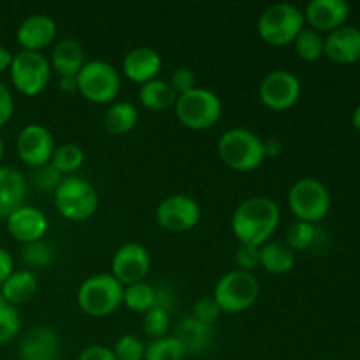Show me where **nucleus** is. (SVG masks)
Masks as SVG:
<instances>
[{
    "label": "nucleus",
    "instance_id": "obj_1",
    "mask_svg": "<svg viewBox=\"0 0 360 360\" xmlns=\"http://www.w3.org/2000/svg\"><path fill=\"white\" fill-rule=\"evenodd\" d=\"M281 220L280 206L269 197H250L232 213L231 227L239 245L262 246L276 232Z\"/></svg>",
    "mask_w": 360,
    "mask_h": 360
},
{
    "label": "nucleus",
    "instance_id": "obj_2",
    "mask_svg": "<svg viewBox=\"0 0 360 360\" xmlns=\"http://www.w3.org/2000/svg\"><path fill=\"white\" fill-rule=\"evenodd\" d=\"M220 160L238 172L257 171L266 160L264 139L243 127L225 130L217 144Z\"/></svg>",
    "mask_w": 360,
    "mask_h": 360
},
{
    "label": "nucleus",
    "instance_id": "obj_3",
    "mask_svg": "<svg viewBox=\"0 0 360 360\" xmlns=\"http://www.w3.org/2000/svg\"><path fill=\"white\" fill-rule=\"evenodd\" d=\"M123 285L109 273L86 278L77 288L76 301L81 311L94 319H105L123 304Z\"/></svg>",
    "mask_w": 360,
    "mask_h": 360
},
{
    "label": "nucleus",
    "instance_id": "obj_4",
    "mask_svg": "<svg viewBox=\"0 0 360 360\" xmlns=\"http://www.w3.org/2000/svg\"><path fill=\"white\" fill-rule=\"evenodd\" d=\"M306 27L304 14L299 7L288 2H278L267 7L257 21L259 37L273 48L294 44L299 32Z\"/></svg>",
    "mask_w": 360,
    "mask_h": 360
},
{
    "label": "nucleus",
    "instance_id": "obj_5",
    "mask_svg": "<svg viewBox=\"0 0 360 360\" xmlns=\"http://www.w3.org/2000/svg\"><path fill=\"white\" fill-rule=\"evenodd\" d=\"M60 217L69 221H84L98 210V193L90 181L77 176H65L53 193Z\"/></svg>",
    "mask_w": 360,
    "mask_h": 360
},
{
    "label": "nucleus",
    "instance_id": "obj_6",
    "mask_svg": "<svg viewBox=\"0 0 360 360\" xmlns=\"http://www.w3.org/2000/svg\"><path fill=\"white\" fill-rule=\"evenodd\" d=\"M77 94L91 104H112L122 91V76L104 60H90L77 72Z\"/></svg>",
    "mask_w": 360,
    "mask_h": 360
},
{
    "label": "nucleus",
    "instance_id": "obj_7",
    "mask_svg": "<svg viewBox=\"0 0 360 360\" xmlns=\"http://www.w3.org/2000/svg\"><path fill=\"white\" fill-rule=\"evenodd\" d=\"M260 295V283L253 273L234 269L217 281L213 297L221 313L238 315L252 308Z\"/></svg>",
    "mask_w": 360,
    "mask_h": 360
},
{
    "label": "nucleus",
    "instance_id": "obj_8",
    "mask_svg": "<svg viewBox=\"0 0 360 360\" xmlns=\"http://www.w3.org/2000/svg\"><path fill=\"white\" fill-rule=\"evenodd\" d=\"M221 101L214 91L207 88H193L176 101L174 112L183 127L190 130H207L217 125L221 118Z\"/></svg>",
    "mask_w": 360,
    "mask_h": 360
},
{
    "label": "nucleus",
    "instance_id": "obj_9",
    "mask_svg": "<svg viewBox=\"0 0 360 360\" xmlns=\"http://www.w3.org/2000/svg\"><path fill=\"white\" fill-rule=\"evenodd\" d=\"M288 207L299 221L315 225L323 220L330 210V193L316 178H301L288 190Z\"/></svg>",
    "mask_w": 360,
    "mask_h": 360
},
{
    "label": "nucleus",
    "instance_id": "obj_10",
    "mask_svg": "<svg viewBox=\"0 0 360 360\" xmlns=\"http://www.w3.org/2000/svg\"><path fill=\"white\" fill-rule=\"evenodd\" d=\"M11 83L25 97H35L48 88L51 79V63L42 53L20 51L11 63Z\"/></svg>",
    "mask_w": 360,
    "mask_h": 360
},
{
    "label": "nucleus",
    "instance_id": "obj_11",
    "mask_svg": "<svg viewBox=\"0 0 360 360\" xmlns=\"http://www.w3.org/2000/svg\"><path fill=\"white\" fill-rule=\"evenodd\" d=\"M259 97L271 111H288L301 98V81L287 69L273 70L260 83Z\"/></svg>",
    "mask_w": 360,
    "mask_h": 360
},
{
    "label": "nucleus",
    "instance_id": "obj_12",
    "mask_svg": "<svg viewBox=\"0 0 360 360\" xmlns=\"http://www.w3.org/2000/svg\"><path fill=\"white\" fill-rule=\"evenodd\" d=\"M155 218L164 231L181 234L197 227L200 221V206L186 193H174L158 204Z\"/></svg>",
    "mask_w": 360,
    "mask_h": 360
},
{
    "label": "nucleus",
    "instance_id": "obj_13",
    "mask_svg": "<svg viewBox=\"0 0 360 360\" xmlns=\"http://www.w3.org/2000/svg\"><path fill=\"white\" fill-rule=\"evenodd\" d=\"M55 137L48 127L41 123H30L23 127L16 137V151L20 160L32 169L49 164L55 151Z\"/></svg>",
    "mask_w": 360,
    "mask_h": 360
},
{
    "label": "nucleus",
    "instance_id": "obj_14",
    "mask_svg": "<svg viewBox=\"0 0 360 360\" xmlns=\"http://www.w3.org/2000/svg\"><path fill=\"white\" fill-rule=\"evenodd\" d=\"M150 252L139 243H125L112 255L111 274L123 287L144 281L150 274Z\"/></svg>",
    "mask_w": 360,
    "mask_h": 360
},
{
    "label": "nucleus",
    "instance_id": "obj_15",
    "mask_svg": "<svg viewBox=\"0 0 360 360\" xmlns=\"http://www.w3.org/2000/svg\"><path fill=\"white\" fill-rule=\"evenodd\" d=\"M58 27L49 14L35 13L25 18L16 30V41L21 51L41 53L55 42Z\"/></svg>",
    "mask_w": 360,
    "mask_h": 360
},
{
    "label": "nucleus",
    "instance_id": "obj_16",
    "mask_svg": "<svg viewBox=\"0 0 360 360\" xmlns=\"http://www.w3.org/2000/svg\"><path fill=\"white\" fill-rule=\"evenodd\" d=\"M7 232L16 241L28 245V243L42 241L48 232V218L39 207L21 206L6 220Z\"/></svg>",
    "mask_w": 360,
    "mask_h": 360
},
{
    "label": "nucleus",
    "instance_id": "obj_17",
    "mask_svg": "<svg viewBox=\"0 0 360 360\" xmlns=\"http://www.w3.org/2000/svg\"><path fill=\"white\" fill-rule=\"evenodd\" d=\"M304 21L316 32H333L343 27L350 14V6L345 0H311L302 11Z\"/></svg>",
    "mask_w": 360,
    "mask_h": 360
},
{
    "label": "nucleus",
    "instance_id": "obj_18",
    "mask_svg": "<svg viewBox=\"0 0 360 360\" xmlns=\"http://www.w3.org/2000/svg\"><path fill=\"white\" fill-rule=\"evenodd\" d=\"M122 70L123 76L136 84H144L158 79V74L162 70L160 53L155 51L153 48H148V46L130 49L123 56Z\"/></svg>",
    "mask_w": 360,
    "mask_h": 360
},
{
    "label": "nucleus",
    "instance_id": "obj_19",
    "mask_svg": "<svg viewBox=\"0 0 360 360\" xmlns=\"http://www.w3.org/2000/svg\"><path fill=\"white\" fill-rule=\"evenodd\" d=\"M60 338L49 327H34L20 341V360H58Z\"/></svg>",
    "mask_w": 360,
    "mask_h": 360
},
{
    "label": "nucleus",
    "instance_id": "obj_20",
    "mask_svg": "<svg viewBox=\"0 0 360 360\" xmlns=\"http://www.w3.org/2000/svg\"><path fill=\"white\" fill-rule=\"evenodd\" d=\"M323 55L343 65L360 62V28L343 25L329 32L323 46Z\"/></svg>",
    "mask_w": 360,
    "mask_h": 360
},
{
    "label": "nucleus",
    "instance_id": "obj_21",
    "mask_svg": "<svg viewBox=\"0 0 360 360\" xmlns=\"http://www.w3.org/2000/svg\"><path fill=\"white\" fill-rule=\"evenodd\" d=\"M27 181L21 171L13 165H0V220H7L18 207L23 206Z\"/></svg>",
    "mask_w": 360,
    "mask_h": 360
},
{
    "label": "nucleus",
    "instance_id": "obj_22",
    "mask_svg": "<svg viewBox=\"0 0 360 360\" xmlns=\"http://www.w3.org/2000/svg\"><path fill=\"white\" fill-rule=\"evenodd\" d=\"M172 336L181 343L186 355H202L213 345V327L190 316H183L174 326Z\"/></svg>",
    "mask_w": 360,
    "mask_h": 360
},
{
    "label": "nucleus",
    "instance_id": "obj_23",
    "mask_svg": "<svg viewBox=\"0 0 360 360\" xmlns=\"http://www.w3.org/2000/svg\"><path fill=\"white\" fill-rule=\"evenodd\" d=\"M49 63L51 69L58 72V76H77V72L86 63L83 44L74 37L60 39L53 46Z\"/></svg>",
    "mask_w": 360,
    "mask_h": 360
},
{
    "label": "nucleus",
    "instance_id": "obj_24",
    "mask_svg": "<svg viewBox=\"0 0 360 360\" xmlns=\"http://www.w3.org/2000/svg\"><path fill=\"white\" fill-rule=\"evenodd\" d=\"M39 290V281L32 271L21 269L14 271L4 285L0 287V297L7 302V304L14 306L25 304V302L30 301Z\"/></svg>",
    "mask_w": 360,
    "mask_h": 360
},
{
    "label": "nucleus",
    "instance_id": "obj_25",
    "mask_svg": "<svg viewBox=\"0 0 360 360\" xmlns=\"http://www.w3.org/2000/svg\"><path fill=\"white\" fill-rule=\"evenodd\" d=\"M139 122V111L132 102L116 101L109 104L108 111L104 112V129L111 136H125L132 132Z\"/></svg>",
    "mask_w": 360,
    "mask_h": 360
},
{
    "label": "nucleus",
    "instance_id": "obj_26",
    "mask_svg": "<svg viewBox=\"0 0 360 360\" xmlns=\"http://www.w3.org/2000/svg\"><path fill=\"white\" fill-rule=\"evenodd\" d=\"M176 101H178V95L172 90L169 81L153 79L150 83L141 84L139 102L143 104V108L150 109V111L160 112L174 109Z\"/></svg>",
    "mask_w": 360,
    "mask_h": 360
},
{
    "label": "nucleus",
    "instance_id": "obj_27",
    "mask_svg": "<svg viewBox=\"0 0 360 360\" xmlns=\"http://www.w3.org/2000/svg\"><path fill=\"white\" fill-rule=\"evenodd\" d=\"M260 267L271 274H287L295 266V253L285 241H267L259 248Z\"/></svg>",
    "mask_w": 360,
    "mask_h": 360
},
{
    "label": "nucleus",
    "instance_id": "obj_28",
    "mask_svg": "<svg viewBox=\"0 0 360 360\" xmlns=\"http://www.w3.org/2000/svg\"><path fill=\"white\" fill-rule=\"evenodd\" d=\"M49 164L62 176H70L84 164V151L81 150V146H77L74 143L60 144L53 151V157L49 160Z\"/></svg>",
    "mask_w": 360,
    "mask_h": 360
},
{
    "label": "nucleus",
    "instance_id": "obj_29",
    "mask_svg": "<svg viewBox=\"0 0 360 360\" xmlns=\"http://www.w3.org/2000/svg\"><path fill=\"white\" fill-rule=\"evenodd\" d=\"M123 304L134 313H146L155 306V287L146 281L123 288Z\"/></svg>",
    "mask_w": 360,
    "mask_h": 360
},
{
    "label": "nucleus",
    "instance_id": "obj_30",
    "mask_svg": "<svg viewBox=\"0 0 360 360\" xmlns=\"http://www.w3.org/2000/svg\"><path fill=\"white\" fill-rule=\"evenodd\" d=\"M323 46H326V39L322 37V34L309 27L302 28L294 41L295 53L304 62H316L323 55Z\"/></svg>",
    "mask_w": 360,
    "mask_h": 360
},
{
    "label": "nucleus",
    "instance_id": "obj_31",
    "mask_svg": "<svg viewBox=\"0 0 360 360\" xmlns=\"http://www.w3.org/2000/svg\"><path fill=\"white\" fill-rule=\"evenodd\" d=\"M185 348L174 336L151 340L144 348V360H183Z\"/></svg>",
    "mask_w": 360,
    "mask_h": 360
},
{
    "label": "nucleus",
    "instance_id": "obj_32",
    "mask_svg": "<svg viewBox=\"0 0 360 360\" xmlns=\"http://www.w3.org/2000/svg\"><path fill=\"white\" fill-rule=\"evenodd\" d=\"M316 239V227L308 221L295 220L294 224L288 225L287 234H285V245L292 250V252H304V250L311 248V245Z\"/></svg>",
    "mask_w": 360,
    "mask_h": 360
},
{
    "label": "nucleus",
    "instance_id": "obj_33",
    "mask_svg": "<svg viewBox=\"0 0 360 360\" xmlns=\"http://www.w3.org/2000/svg\"><path fill=\"white\" fill-rule=\"evenodd\" d=\"M21 330V316L14 306L0 297V347L11 343Z\"/></svg>",
    "mask_w": 360,
    "mask_h": 360
},
{
    "label": "nucleus",
    "instance_id": "obj_34",
    "mask_svg": "<svg viewBox=\"0 0 360 360\" xmlns=\"http://www.w3.org/2000/svg\"><path fill=\"white\" fill-rule=\"evenodd\" d=\"M171 323L172 322L169 311L160 308H151L143 316V330L150 340H158V338L167 336Z\"/></svg>",
    "mask_w": 360,
    "mask_h": 360
},
{
    "label": "nucleus",
    "instance_id": "obj_35",
    "mask_svg": "<svg viewBox=\"0 0 360 360\" xmlns=\"http://www.w3.org/2000/svg\"><path fill=\"white\" fill-rule=\"evenodd\" d=\"M21 260L27 266L48 267L55 262V250L44 241H35L23 245L21 248Z\"/></svg>",
    "mask_w": 360,
    "mask_h": 360
},
{
    "label": "nucleus",
    "instance_id": "obj_36",
    "mask_svg": "<svg viewBox=\"0 0 360 360\" xmlns=\"http://www.w3.org/2000/svg\"><path fill=\"white\" fill-rule=\"evenodd\" d=\"M144 348L146 345L134 334H123L115 343L116 360H144Z\"/></svg>",
    "mask_w": 360,
    "mask_h": 360
},
{
    "label": "nucleus",
    "instance_id": "obj_37",
    "mask_svg": "<svg viewBox=\"0 0 360 360\" xmlns=\"http://www.w3.org/2000/svg\"><path fill=\"white\" fill-rule=\"evenodd\" d=\"M65 176L60 174L51 164H46L42 167L34 169V174H32V183L35 185V188L41 190L46 193H55V190L58 188V185L62 183V179Z\"/></svg>",
    "mask_w": 360,
    "mask_h": 360
},
{
    "label": "nucleus",
    "instance_id": "obj_38",
    "mask_svg": "<svg viewBox=\"0 0 360 360\" xmlns=\"http://www.w3.org/2000/svg\"><path fill=\"white\" fill-rule=\"evenodd\" d=\"M220 315H221V309L220 306L217 304L213 295H204V297H200L199 301L193 304V309H192L193 319L206 323V326L210 327H213V323L220 319Z\"/></svg>",
    "mask_w": 360,
    "mask_h": 360
},
{
    "label": "nucleus",
    "instance_id": "obj_39",
    "mask_svg": "<svg viewBox=\"0 0 360 360\" xmlns=\"http://www.w3.org/2000/svg\"><path fill=\"white\" fill-rule=\"evenodd\" d=\"M197 77L193 74L192 69L188 67H178V69L172 70L171 79H169V84L172 86V90L176 91V95H185L188 91H192L193 88H197Z\"/></svg>",
    "mask_w": 360,
    "mask_h": 360
},
{
    "label": "nucleus",
    "instance_id": "obj_40",
    "mask_svg": "<svg viewBox=\"0 0 360 360\" xmlns=\"http://www.w3.org/2000/svg\"><path fill=\"white\" fill-rule=\"evenodd\" d=\"M260 246H250V245H239L238 252H236V266L238 269L246 271V273H253V269L260 267Z\"/></svg>",
    "mask_w": 360,
    "mask_h": 360
},
{
    "label": "nucleus",
    "instance_id": "obj_41",
    "mask_svg": "<svg viewBox=\"0 0 360 360\" xmlns=\"http://www.w3.org/2000/svg\"><path fill=\"white\" fill-rule=\"evenodd\" d=\"M14 112V97L7 84L0 81V127L6 125Z\"/></svg>",
    "mask_w": 360,
    "mask_h": 360
},
{
    "label": "nucleus",
    "instance_id": "obj_42",
    "mask_svg": "<svg viewBox=\"0 0 360 360\" xmlns=\"http://www.w3.org/2000/svg\"><path fill=\"white\" fill-rule=\"evenodd\" d=\"M77 360H116V357L112 348L104 347V345H91L81 352Z\"/></svg>",
    "mask_w": 360,
    "mask_h": 360
},
{
    "label": "nucleus",
    "instance_id": "obj_43",
    "mask_svg": "<svg viewBox=\"0 0 360 360\" xmlns=\"http://www.w3.org/2000/svg\"><path fill=\"white\" fill-rule=\"evenodd\" d=\"M172 304H174V294L169 287H155V306L153 308L165 309L171 311Z\"/></svg>",
    "mask_w": 360,
    "mask_h": 360
},
{
    "label": "nucleus",
    "instance_id": "obj_44",
    "mask_svg": "<svg viewBox=\"0 0 360 360\" xmlns=\"http://www.w3.org/2000/svg\"><path fill=\"white\" fill-rule=\"evenodd\" d=\"M14 273V259L6 248L0 246V287Z\"/></svg>",
    "mask_w": 360,
    "mask_h": 360
},
{
    "label": "nucleus",
    "instance_id": "obj_45",
    "mask_svg": "<svg viewBox=\"0 0 360 360\" xmlns=\"http://www.w3.org/2000/svg\"><path fill=\"white\" fill-rule=\"evenodd\" d=\"M58 88L65 94H76L77 79L76 76H58Z\"/></svg>",
    "mask_w": 360,
    "mask_h": 360
},
{
    "label": "nucleus",
    "instance_id": "obj_46",
    "mask_svg": "<svg viewBox=\"0 0 360 360\" xmlns=\"http://www.w3.org/2000/svg\"><path fill=\"white\" fill-rule=\"evenodd\" d=\"M264 153L267 157H278L281 153V143L276 137H269V139L264 141Z\"/></svg>",
    "mask_w": 360,
    "mask_h": 360
},
{
    "label": "nucleus",
    "instance_id": "obj_47",
    "mask_svg": "<svg viewBox=\"0 0 360 360\" xmlns=\"http://www.w3.org/2000/svg\"><path fill=\"white\" fill-rule=\"evenodd\" d=\"M14 55L6 48V46H0V74L6 72L11 69V63H13Z\"/></svg>",
    "mask_w": 360,
    "mask_h": 360
},
{
    "label": "nucleus",
    "instance_id": "obj_48",
    "mask_svg": "<svg viewBox=\"0 0 360 360\" xmlns=\"http://www.w3.org/2000/svg\"><path fill=\"white\" fill-rule=\"evenodd\" d=\"M352 123H354L355 129L360 132V105H357V109H355L354 115H352Z\"/></svg>",
    "mask_w": 360,
    "mask_h": 360
},
{
    "label": "nucleus",
    "instance_id": "obj_49",
    "mask_svg": "<svg viewBox=\"0 0 360 360\" xmlns=\"http://www.w3.org/2000/svg\"><path fill=\"white\" fill-rule=\"evenodd\" d=\"M2 157H4V141L2 137H0V162H2Z\"/></svg>",
    "mask_w": 360,
    "mask_h": 360
}]
</instances>
